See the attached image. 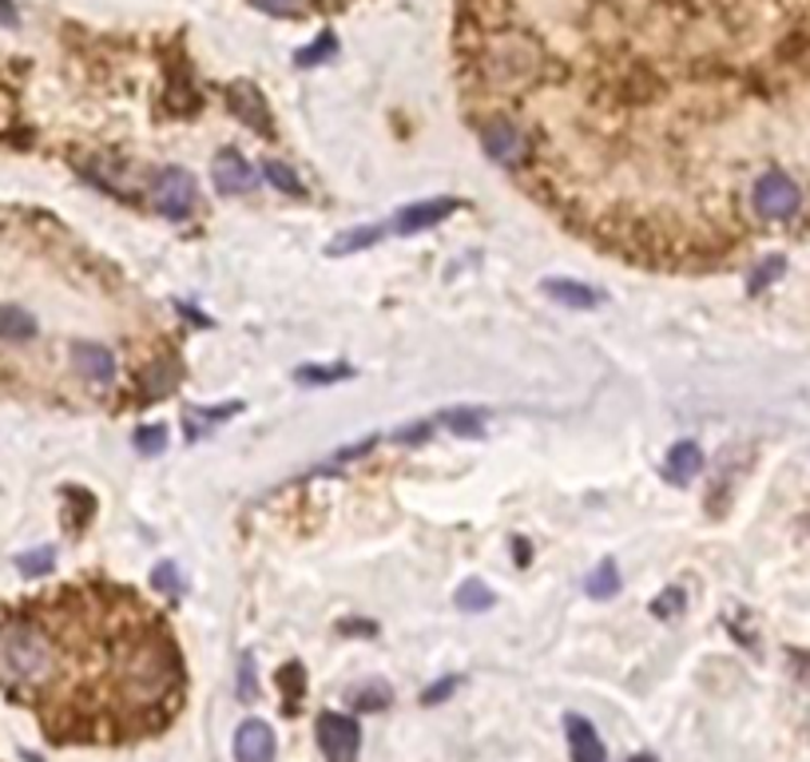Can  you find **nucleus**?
Returning a JSON list of instances; mask_svg holds the SVG:
<instances>
[{
	"instance_id": "8",
	"label": "nucleus",
	"mask_w": 810,
	"mask_h": 762,
	"mask_svg": "<svg viewBox=\"0 0 810 762\" xmlns=\"http://www.w3.org/2000/svg\"><path fill=\"white\" fill-rule=\"evenodd\" d=\"M565 727H568V751H572V762H608V751H604L600 735H596V727H592L588 719L568 715Z\"/></svg>"
},
{
	"instance_id": "3",
	"label": "nucleus",
	"mask_w": 810,
	"mask_h": 762,
	"mask_svg": "<svg viewBox=\"0 0 810 762\" xmlns=\"http://www.w3.org/2000/svg\"><path fill=\"white\" fill-rule=\"evenodd\" d=\"M48 314L33 302H0V350L24 354L48 342Z\"/></svg>"
},
{
	"instance_id": "23",
	"label": "nucleus",
	"mask_w": 810,
	"mask_h": 762,
	"mask_svg": "<svg viewBox=\"0 0 810 762\" xmlns=\"http://www.w3.org/2000/svg\"><path fill=\"white\" fill-rule=\"evenodd\" d=\"M151 584L163 592V596H179V580H175V568L172 564H160L151 572Z\"/></svg>"
},
{
	"instance_id": "6",
	"label": "nucleus",
	"mask_w": 810,
	"mask_h": 762,
	"mask_svg": "<svg viewBox=\"0 0 810 762\" xmlns=\"http://www.w3.org/2000/svg\"><path fill=\"white\" fill-rule=\"evenodd\" d=\"M235 759L239 762H275V731L263 719H246L235 731Z\"/></svg>"
},
{
	"instance_id": "16",
	"label": "nucleus",
	"mask_w": 810,
	"mask_h": 762,
	"mask_svg": "<svg viewBox=\"0 0 810 762\" xmlns=\"http://www.w3.org/2000/svg\"><path fill=\"white\" fill-rule=\"evenodd\" d=\"M278 687L287 691V711L294 715V711H299V699H302V663L278 668Z\"/></svg>"
},
{
	"instance_id": "4",
	"label": "nucleus",
	"mask_w": 810,
	"mask_h": 762,
	"mask_svg": "<svg viewBox=\"0 0 810 762\" xmlns=\"http://www.w3.org/2000/svg\"><path fill=\"white\" fill-rule=\"evenodd\" d=\"M314 735H318V747H322L326 762H358L362 751V731L350 715H338V711H322L318 723H314Z\"/></svg>"
},
{
	"instance_id": "20",
	"label": "nucleus",
	"mask_w": 810,
	"mask_h": 762,
	"mask_svg": "<svg viewBox=\"0 0 810 762\" xmlns=\"http://www.w3.org/2000/svg\"><path fill=\"white\" fill-rule=\"evenodd\" d=\"M136 445L143 457H148V453H163V445H167V426H143L136 433Z\"/></svg>"
},
{
	"instance_id": "13",
	"label": "nucleus",
	"mask_w": 810,
	"mask_h": 762,
	"mask_svg": "<svg viewBox=\"0 0 810 762\" xmlns=\"http://www.w3.org/2000/svg\"><path fill=\"white\" fill-rule=\"evenodd\" d=\"M783 270H787V258H783V254H767L763 263L751 270V287H747V290H751V294H763V290L771 287Z\"/></svg>"
},
{
	"instance_id": "26",
	"label": "nucleus",
	"mask_w": 810,
	"mask_h": 762,
	"mask_svg": "<svg viewBox=\"0 0 810 762\" xmlns=\"http://www.w3.org/2000/svg\"><path fill=\"white\" fill-rule=\"evenodd\" d=\"M517 564H529V544L517 536Z\"/></svg>"
},
{
	"instance_id": "11",
	"label": "nucleus",
	"mask_w": 810,
	"mask_h": 762,
	"mask_svg": "<svg viewBox=\"0 0 810 762\" xmlns=\"http://www.w3.org/2000/svg\"><path fill=\"white\" fill-rule=\"evenodd\" d=\"M231 107H235V116L246 119V127H255V131L270 136V112H267V104H263V96H258L255 88H235Z\"/></svg>"
},
{
	"instance_id": "1",
	"label": "nucleus",
	"mask_w": 810,
	"mask_h": 762,
	"mask_svg": "<svg viewBox=\"0 0 810 762\" xmlns=\"http://www.w3.org/2000/svg\"><path fill=\"white\" fill-rule=\"evenodd\" d=\"M0 687L28 703L60 747L160 739L187 703V659L172 620L107 576L0 612Z\"/></svg>"
},
{
	"instance_id": "5",
	"label": "nucleus",
	"mask_w": 810,
	"mask_h": 762,
	"mask_svg": "<svg viewBox=\"0 0 810 762\" xmlns=\"http://www.w3.org/2000/svg\"><path fill=\"white\" fill-rule=\"evenodd\" d=\"M211 179H215V191H223V195H246V191H255V183H258L255 167H251L235 148H223L219 155H215Z\"/></svg>"
},
{
	"instance_id": "19",
	"label": "nucleus",
	"mask_w": 810,
	"mask_h": 762,
	"mask_svg": "<svg viewBox=\"0 0 810 762\" xmlns=\"http://www.w3.org/2000/svg\"><path fill=\"white\" fill-rule=\"evenodd\" d=\"M267 179H270L275 187H282V191H290V195H302V183L294 179V172H290V167H287L282 160H270V163H267Z\"/></svg>"
},
{
	"instance_id": "12",
	"label": "nucleus",
	"mask_w": 810,
	"mask_h": 762,
	"mask_svg": "<svg viewBox=\"0 0 810 762\" xmlns=\"http://www.w3.org/2000/svg\"><path fill=\"white\" fill-rule=\"evenodd\" d=\"M584 592H588L592 600H612L616 592H620V572H616V560H600V568L588 576Z\"/></svg>"
},
{
	"instance_id": "7",
	"label": "nucleus",
	"mask_w": 810,
	"mask_h": 762,
	"mask_svg": "<svg viewBox=\"0 0 810 762\" xmlns=\"http://www.w3.org/2000/svg\"><path fill=\"white\" fill-rule=\"evenodd\" d=\"M457 207H461L457 199H429V203H414V207H405L402 215L394 219V231H397V234L429 231V227H438V223L450 219V215H453Z\"/></svg>"
},
{
	"instance_id": "21",
	"label": "nucleus",
	"mask_w": 810,
	"mask_h": 762,
	"mask_svg": "<svg viewBox=\"0 0 810 762\" xmlns=\"http://www.w3.org/2000/svg\"><path fill=\"white\" fill-rule=\"evenodd\" d=\"M378 239H382V231H354V234H346V239H338L330 251H334V254H350V251H358V246L378 243Z\"/></svg>"
},
{
	"instance_id": "18",
	"label": "nucleus",
	"mask_w": 810,
	"mask_h": 762,
	"mask_svg": "<svg viewBox=\"0 0 810 762\" xmlns=\"http://www.w3.org/2000/svg\"><path fill=\"white\" fill-rule=\"evenodd\" d=\"M445 426H450L457 437H477V433H481V414H465V409H453V414H445Z\"/></svg>"
},
{
	"instance_id": "22",
	"label": "nucleus",
	"mask_w": 810,
	"mask_h": 762,
	"mask_svg": "<svg viewBox=\"0 0 810 762\" xmlns=\"http://www.w3.org/2000/svg\"><path fill=\"white\" fill-rule=\"evenodd\" d=\"M683 608V592L680 588H668L663 596H656V604H651V612L660 615V620H668V615H675Z\"/></svg>"
},
{
	"instance_id": "24",
	"label": "nucleus",
	"mask_w": 810,
	"mask_h": 762,
	"mask_svg": "<svg viewBox=\"0 0 810 762\" xmlns=\"http://www.w3.org/2000/svg\"><path fill=\"white\" fill-rule=\"evenodd\" d=\"M457 687H461V680H445V683H438V687H429L426 703H441V699H445L450 691H457Z\"/></svg>"
},
{
	"instance_id": "14",
	"label": "nucleus",
	"mask_w": 810,
	"mask_h": 762,
	"mask_svg": "<svg viewBox=\"0 0 810 762\" xmlns=\"http://www.w3.org/2000/svg\"><path fill=\"white\" fill-rule=\"evenodd\" d=\"M457 604H461L465 612H485V608H493V592L481 584V580H469V584H461V592H457Z\"/></svg>"
},
{
	"instance_id": "9",
	"label": "nucleus",
	"mask_w": 810,
	"mask_h": 762,
	"mask_svg": "<svg viewBox=\"0 0 810 762\" xmlns=\"http://www.w3.org/2000/svg\"><path fill=\"white\" fill-rule=\"evenodd\" d=\"M699 469H704V453H699V445H695V441H675L672 449H668L663 477H668L672 485H687L692 477H699Z\"/></svg>"
},
{
	"instance_id": "25",
	"label": "nucleus",
	"mask_w": 810,
	"mask_h": 762,
	"mask_svg": "<svg viewBox=\"0 0 810 762\" xmlns=\"http://www.w3.org/2000/svg\"><path fill=\"white\" fill-rule=\"evenodd\" d=\"M326 52H334V40H330V36H322V45H318V48H311V52H302V64H314V60H318V56H326Z\"/></svg>"
},
{
	"instance_id": "10",
	"label": "nucleus",
	"mask_w": 810,
	"mask_h": 762,
	"mask_svg": "<svg viewBox=\"0 0 810 762\" xmlns=\"http://www.w3.org/2000/svg\"><path fill=\"white\" fill-rule=\"evenodd\" d=\"M544 294L553 302H560V306H572V310L600 306V294L592 287H584V282H577V278H544Z\"/></svg>"
},
{
	"instance_id": "17",
	"label": "nucleus",
	"mask_w": 810,
	"mask_h": 762,
	"mask_svg": "<svg viewBox=\"0 0 810 762\" xmlns=\"http://www.w3.org/2000/svg\"><path fill=\"white\" fill-rule=\"evenodd\" d=\"M52 564H56V553H52V548H40V553H24L21 560H16V568H21L24 576H45V572H52Z\"/></svg>"
},
{
	"instance_id": "15",
	"label": "nucleus",
	"mask_w": 810,
	"mask_h": 762,
	"mask_svg": "<svg viewBox=\"0 0 810 762\" xmlns=\"http://www.w3.org/2000/svg\"><path fill=\"white\" fill-rule=\"evenodd\" d=\"M294 378H299L302 385H330V381L354 378V370H350V366H302Z\"/></svg>"
},
{
	"instance_id": "2",
	"label": "nucleus",
	"mask_w": 810,
	"mask_h": 762,
	"mask_svg": "<svg viewBox=\"0 0 810 762\" xmlns=\"http://www.w3.org/2000/svg\"><path fill=\"white\" fill-rule=\"evenodd\" d=\"M148 207L155 211V215H163V219L172 223H187L191 215L199 211V187H195V175L187 172V167H175V163H167V167H160V172L151 175V187H148Z\"/></svg>"
}]
</instances>
